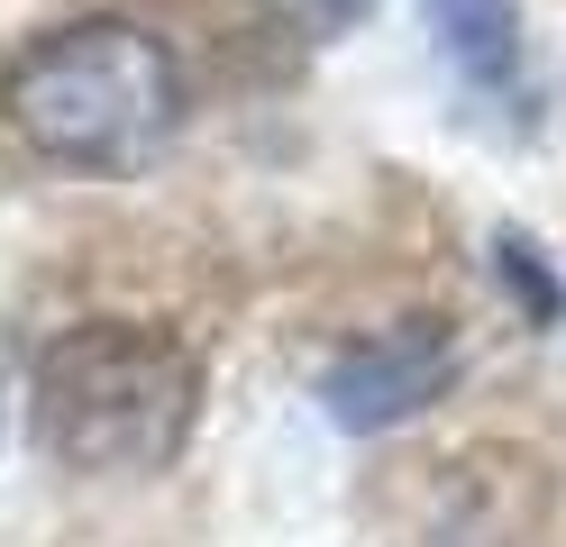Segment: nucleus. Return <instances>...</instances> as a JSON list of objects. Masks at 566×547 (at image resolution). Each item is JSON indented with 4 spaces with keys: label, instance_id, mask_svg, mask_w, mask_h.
<instances>
[{
    "label": "nucleus",
    "instance_id": "obj_1",
    "mask_svg": "<svg viewBox=\"0 0 566 547\" xmlns=\"http://www.w3.org/2000/svg\"><path fill=\"white\" fill-rule=\"evenodd\" d=\"M201 420V356L156 319H74L28 365V429L64 474H156Z\"/></svg>",
    "mask_w": 566,
    "mask_h": 547
},
{
    "label": "nucleus",
    "instance_id": "obj_2",
    "mask_svg": "<svg viewBox=\"0 0 566 547\" xmlns=\"http://www.w3.org/2000/svg\"><path fill=\"white\" fill-rule=\"evenodd\" d=\"M0 109L64 173H137L184 128V64L137 19H74L10 55Z\"/></svg>",
    "mask_w": 566,
    "mask_h": 547
},
{
    "label": "nucleus",
    "instance_id": "obj_3",
    "mask_svg": "<svg viewBox=\"0 0 566 547\" xmlns=\"http://www.w3.org/2000/svg\"><path fill=\"white\" fill-rule=\"evenodd\" d=\"M448 383H457V328L448 319H394V328H375V338L329 356L321 411L366 438V429H394L411 411H430Z\"/></svg>",
    "mask_w": 566,
    "mask_h": 547
},
{
    "label": "nucleus",
    "instance_id": "obj_4",
    "mask_svg": "<svg viewBox=\"0 0 566 547\" xmlns=\"http://www.w3.org/2000/svg\"><path fill=\"white\" fill-rule=\"evenodd\" d=\"M430 36L448 73L484 101H530V46H521V10L512 0H430Z\"/></svg>",
    "mask_w": 566,
    "mask_h": 547
},
{
    "label": "nucleus",
    "instance_id": "obj_5",
    "mask_svg": "<svg viewBox=\"0 0 566 547\" xmlns=\"http://www.w3.org/2000/svg\"><path fill=\"white\" fill-rule=\"evenodd\" d=\"M283 10H293L302 28H321V36H338V28H357L375 0H283Z\"/></svg>",
    "mask_w": 566,
    "mask_h": 547
},
{
    "label": "nucleus",
    "instance_id": "obj_6",
    "mask_svg": "<svg viewBox=\"0 0 566 547\" xmlns=\"http://www.w3.org/2000/svg\"><path fill=\"white\" fill-rule=\"evenodd\" d=\"M0 438H10V338H0Z\"/></svg>",
    "mask_w": 566,
    "mask_h": 547
}]
</instances>
